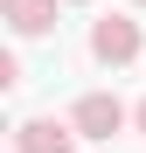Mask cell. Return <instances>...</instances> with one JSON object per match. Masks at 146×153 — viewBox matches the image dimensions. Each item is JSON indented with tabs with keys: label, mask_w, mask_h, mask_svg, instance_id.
<instances>
[{
	"label": "cell",
	"mask_w": 146,
	"mask_h": 153,
	"mask_svg": "<svg viewBox=\"0 0 146 153\" xmlns=\"http://www.w3.org/2000/svg\"><path fill=\"white\" fill-rule=\"evenodd\" d=\"M125 118H132V111L118 105L111 91H84L77 105H70V125H77V139H111V132H118Z\"/></svg>",
	"instance_id": "1"
},
{
	"label": "cell",
	"mask_w": 146,
	"mask_h": 153,
	"mask_svg": "<svg viewBox=\"0 0 146 153\" xmlns=\"http://www.w3.org/2000/svg\"><path fill=\"white\" fill-rule=\"evenodd\" d=\"M90 56L97 63H139V21H125V14H104V21H90Z\"/></svg>",
	"instance_id": "2"
},
{
	"label": "cell",
	"mask_w": 146,
	"mask_h": 153,
	"mask_svg": "<svg viewBox=\"0 0 146 153\" xmlns=\"http://www.w3.org/2000/svg\"><path fill=\"white\" fill-rule=\"evenodd\" d=\"M70 146H77L70 118H21L14 125V153H70Z\"/></svg>",
	"instance_id": "3"
},
{
	"label": "cell",
	"mask_w": 146,
	"mask_h": 153,
	"mask_svg": "<svg viewBox=\"0 0 146 153\" xmlns=\"http://www.w3.org/2000/svg\"><path fill=\"white\" fill-rule=\"evenodd\" d=\"M0 14H7L14 35H49L56 28V0H0Z\"/></svg>",
	"instance_id": "4"
},
{
	"label": "cell",
	"mask_w": 146,
	"mask_h": 153,
	"mask_svg": "<svg viewBox=\"0 0 146 153\" xmlns=\"http://www.w3.org/2000/svg\"><path fill=\"white\" fill-rule=\"evenodd\" d=\"M132 125H139V132H146V97H139V105H132Z\"/></svg>",
	"instance_id": "5"
},
{
	"label": "cell",
	"mask_w": 146,
	"mask_h": 153,
	"mask_svg": "<svg viewBox=\"0 0 146 153\" xmlns=\"http://www.w3.org/2000/svg\"><path fill=\"white\" fill-rule=\"evenodd\" d=\"M70 7H84V0H70Z\"/></svg>",
	"instance_id": "6"
},
{
	"label": "cell",
	"mask_w": 146,
	"mask_h": 153,
	"mask_svg": "<svg viewBox=\"0 0 146 153\" xmlns=\"http://www.w3.org/2000/svg\"><path fill=\"white\" fill-rule=\"evenodd\" d=\"M139 7H146V0H139Z\"/></svg>",
	"instance_id": "7"
}]
</instances>
